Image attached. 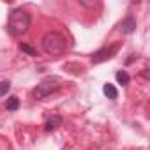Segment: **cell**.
Instances as JSON below:
<instances>
[{
	"mask_svg": "<svg viewBox=\"0 0 150 150\" xmlns=\"http://www.w3.org/2000/svg\"><path fill=\"white\" fill-rule=\"evenodd\" d=\"M30 23H32V20H30V14H28L27 11H23V9H14V11L9 14L7 30H9L13 35L20 37V35H25V34L30 30Z\"/></svg>",
	"mask_w": 150,
	"mask_h": 150,
	"instance_id": "1",
	"label": "cell"
},
{
	"mask_svg": "<svg viewBox=\"0 0 150 150\" xmlns=\"http://www.w3.org/2000/svg\"><path fill=\"white\" fill-rule=\"evenodd\" d=\"M41 44H42L44 53L50 57H60L67 50V39L58 32H46Z\"/></svg>",
	"mask_w": 150,
	"mask_h": 150,
	"instance_id": "2",
	"label": "cell"
},
{
	"mask_svg": "<svg viewBox=\"0 0 150 150\" xmlns=\"http://www.w3.org/2000/svg\"><path fill=\"white\" fill-rule=\"evenodd\" d=\"M58 81L55 80V78H48V80H44V81H41L39 85H37V88L34 90V96H35V99H39V101H42V99H46L48 96H51L53 92H57L58 90Z\"/></svg>",
	"mask_w": 150,
	"mask_h": 150,
	"instance_id": "3",
	"label": "cell"
},
{
	"mask_svg": "<svg viewBox=\"0 0 150 150\" xmlns=\"http://www.w3.org/2000/svg\"><path fill=\"white\" fill-rule=\"evenodd\" d=\"M118 42H115V44H111L110 48H103V50H99V51H96L94 53V57H92V62L94 64H101V62H104V60H108V58H111L117 51H118Z\"/></svg>",
	"mask_w": 150,
	"mask_h": 150,
	"instance_id": "4",
	"label": "cell"
},
{
	"mask_svg": "<svg viewBox=\"0 0 150 150\" xmlns=\"http://www.w3.org/2000/svg\"><path fill=\"white\" fill-rule=\"evenodd\" d=\"M134 28H136V20L134 18H125L124 21H122V27H120V30L124 32V34H132L134 32Z\"/></svg>",
	"mask_w": 150,
	"mask_h": 150,
	"instance_id": "5",
	"label": "cell"
},
{
	"mask_svg": "<svg viewBox=\"0 0 150 150\" xmlns=\"http://www.w3.org/2000/svg\"><path fill=\"white\" fill-rule=\"evenodd\" d=\"M60 124H62V118H60L58 115H51V117L46 120L44 127H46V131H55V129L60 127Z\"/></svg>",
	"mask_w": 150,
	"mask_h": 150,
	"instance_id": "6",
	"label": "cell"
},
{
	"mask_svg": "<svg viewBox=\"0 0 150 150\" xmlns=\"http://www.w3.org/2000/svg\"><path fill=\"white\" fill-rule=\"evenodd\" d=\"M103 92H104V96H106L108 99H117V97H118V92H117V88H115L111 83H106V85L103 87Z\"/></svg>",
	"mask_w": 150,
	"mask_h": 150,
	"instance_id": "7",
	"label": "cell"
},
{
	"mask_svg": "<svg viewBox=\"0 0 150 150\" xmlns=\"http://www.w3.org/2000/svg\"><path fill=\"white\" fill-rule=\"evenodd\" d=\"M117 81H118L120 85H129L131 78H129V74H127L125 71H118V72H117Z\"/></svg>",
	"mask_w": 150,
	"mask_h": 150,
	"instance_id": "8",
	"label": "cell"
},
{
	"mask_svg": "<svg viewBox=\"0 0 150 150\" xmlns=\"http://www.w3.org/2000/svg\"><path fill=\"white\" fill-rule=\"evenodd\" d=\"M6 106H7V110L16 111V110L20 108V101H18V97H14V96H13V97H9V101H7V104H6Z\"/></svg>",
	"mask_w": 150,
	"mask_h": 150,
	"instance_id": "9",
	"label": "cell"
},
{
	"mask_svg": "<svg viewBox=\"0 0 150 150\" xmlns=\"http://www.w3.org/2000/svg\"><path fill=\"white\" fill-rule=\"evenodd\" d=\"M9 88H11V83L7 81V80H4V81H0V97H4L7 92H9Z\"/></svg>",
	"mask_w": 150,
	"mask_h": 150,
	"instance_id": "10",
	"label": "cell"
},
{
	"mask_svg": "<svg viewBox=\"0 0 150 150\" xmlns=\"http://www.w3.org/2000/svg\"><path fill=\"white\" fill-rule=\"evenodd\" d=\"M20 50H21V51H25V53H28L30 57H35V55H37V51H35L34 48H30L28 44H25V42H21V44H20Z\"/></svg>",
	"mask_w": 150,
	"mask_h": 150,
	"instance_id": "11",
	"label": "cell"
}]
</instances>
